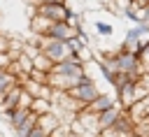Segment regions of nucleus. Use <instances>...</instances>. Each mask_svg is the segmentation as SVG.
<instances>
[{"mask_svg":"<svg viewBox=\"0 0 149 137\" xmlns=\"http://www.w3.org/2000/svg\"><path fill=\"white\" fill-rule=\"evenodd\" d=\"M100 63L107 65L112 72L133 74L135 67H137V63H140V58H137L133 51H128L126 46H119V49H114V51H102V53H100Z\"/></svg>","mask_w":149,"mask_h":137,"instance_id":"nucleus-1","label":"nucleus"},{"mask_svg":"<svg viewBox=\"0 0 149 137\" xmlns=\"http://www.w3.org/2000/svg\"><path fill=\"white\" fill-rule=\"evenodd\" d=\"M98 93H100V91H98V86H95V79H93L88 72L68 91V95H70L74 102H79V104H88Z\"/></svg>","mask_w":149,"mask_h":137,"instance_id":"nucleus-2","label":"nucleus"},{"mask_svg":"<svg viewBox=\"0 0 149 137\" xmlns=\"http://www.w3.org/2000/svg\"><path fill=\"white\" fill-rule=\"evenodd\" d=\"M149 93L140 86V81L137 79H133V81H128V84H123L121 88H116V104L121 107V109H128L130 104H135L137 100H142V98H147Z\"/></svg>","mask_w":149,"mask_h":137,"instance_id":"nucleus-3","label":"nucleus"},{"mask_svg":"<svg viewBox=\"0 0 149 137\" xmlns=\"http://www.w3.org/2000/svg\"><path fill=\"white\" fill-rule=\"evenodd\" d=\"M40 51H42L51 63H61V60H68L70 56H74L68 42H63V39H49V37L44 39V44H42Z\"/></svg>","mask_w":149,"mask_h":137,"instance_id":"nucleus-4","label":"nucleus"},{"mask_svg":"<svg viewBox=\"0 0 149 137\" xmlns=\"http://www.w3.org/2000/svg\"><path fill=\"white\" fill-rule=\"evenodd\" d=\"M35 14H42V16H47L49 21H65V19L72 14V9L68 7V2H49V5L35 7Z\"/></svg>","mask_w":149,"mask_h":137,"instance_id":"nucleus-5","label":"nucleus"},{"mask_svg":"<svg viewBox=\"0 0 149 137\" xmlns=\"http://www.w3.org/2000/svg\"><path fill=\"white\" fill-rule=\"evenodd\" d=\"M74 35H77V28H74V26H70L68 21H54V23H51V28H49V33H47V37H49V39H63V42L72 39Z\"/></svg>","mask_w":149,"mask_h":137,"instance_id":"nucleus-6","label":"nucleus"},{"mask_svg":"<svg viewBox=\"0 0 149 137\" xmlns=\"http://www.w3.org/2000/svg\"><path fill=\"white\" fill-rule=\"evenodd\" d=\"M114 104H116V98H112L109 93H102V91H100V93H98L88 104H84L81 109H84V111H91V114H100V111H105V109H109V107H114Z\"/></svg>","mask_w":149,"mask_h":137,"instance_id":"nucleus-7","label":"nucleus"},{"mask_svg":"<svg viewBox=\"0 0 149 137\" xmlns=\"http://www.w3.org/2000/svg\"><path fill=\"white\" fill-rule=\"evenodd\" d=\"M121 111H123V109H121L119 104H114V107H109V109L100 111V114H98V132H100V130L112 128V125H114V121L119 118V114H121Z\"/></svg>","mask_w":149,"mask_h":137,"instance_id":"nucleus-8","label":"nucleus"},{"mask_svg":"<svg viewBox=\"0 0 149 137\" xmlns=\"http://www.w3.org/2000/svg\"><path fill=\"white\" fill-rule=\"evenodd\" d=\"M51 23L54 21H49L47 16H42V14H33L30 16V33L33 35H40V37H47V33H49V28H51Z\"/></svg>","mask_w":149,"mask_h":137,"instance_id":"nucleus-9","label":"nucleus"},{"mask_svg":"<svg viewBox=\"0 0 149 137\" xmlns=\"http://www.w3.org/2000/svg\"><path fill=\"white\" fill-rule=\"evenodd\" d=\"M30 114V109L28 107H14V109H9V111H5L2 116H5V121L9 123V128L14 130V128H19L23 121H26V116Z\"/></svg>","mask_w":149,"mask_h":137,"instance_id":"nucleus-10","label":"nucleus"},{"mask_svg":"<svg viewBox=\"0 0 149 137\" xmlns=\"http://www.w3.org/2000/svg\"><path fill=\"white\" fill-rule=\"evenodd\" d=\"M23 79L21 77H16L14 72H9V67L7 70H0V95H5L7 91H12L14 86H19Z\"/></svg>","mask_w":149,"mask_h":137,"instance_id":"nucleus-11","label":"nucleus"},{"mask_svg":"<svg viewBox=\"0 0 149 137\" xmlns=\"http://www.w3.org/2000/svg\"><path fill=\"white\" fill-rule=\"evenodd\" d=\"M61 123H63V121H61V118H58V116H56L54 111H47V114L37 116V128H42V130H44L47 135H49L51 130H56V128H58Z\"/></svg>","mask_w":149,"mask_h":137,"instance_id":"nucleus-12","label":"nucleus"},{"mask_svg":"<svg viewBox=\"0 0 149 137\" xmlns=\"http://www.w3.org/2000/svg\"><path fill=\"white\" fill-rule=\"evenodd\" d=\"M35 125H37V114H33V111H30V114L26 116V121H23L19 128H14V137H26Z\"/></svg>","mask_w":149,"mask_h":137,"instance_id":"nucleus-13","label":"nucleus"},{"mask_svg":"<svg viewBox=\"0 0 149 137\" xmlns=\"http://www.w3.org/2000/svg\"><path fill=\"white\" fill-rule=\"evenodd\" d=\"M30 111L37 114V116H42V114H47V111H54L51 100H47V98H33V102H30Z\"/></svg>","mask_w":149,"mask_h":137,"instance_id":"nucleus-14","label":"nucleus"},{"mask_svg":"<svg viewBox=\"0 0 149 137\" xmlns=\"http://www.w3.org/2000/svg\"><path fill=\"white\" fill-rule=\"evenodd\" d=\"M51 65H54V63H51V60H49V58H47L42 51H40L37 56H33V70H40V72H49V70H51Z\"/></svg>","mask_w":149,"mask_h":137,"instance_id":"nucleus-15","label":"nucleus"},{"mask_svg":"<svg viewBox=\"0 0 149 137\" xmlns=\"http://www.w3.org/2000/svg\"><path fill=\"white\" fill-rule=\"evenodd\" d=\"M93 30L100 35V37H112L114 35V28H112V23H107V21H93Z\"/></svg>","mask_w":149,"mask_h":137,"instance_id":"nucleus-16","label":"nucleus"},{"mask_svg":"<svg viewBox=\"0 0 149 137\" xmlns=\"http://www.w3.org/2000/svg\"><path fill=\"white\" fill-rule=\"evenodd\" d=\"M23 2H26L28 7H33V9H35V7H40V5H49V2H65V0H23Z\"/></svg>","mask_w":149,"mask_h":137,"instance_id":"nucleus-17","label":"nucleus"},{"mask_svg":"<svg viewBox=\"0 0 149 137\" xmlns=\"http://www.w3.org/2000/svg\"><path fill=\"white\" fill-rule=\"evenodd\" d=\"M26 137H49V135H47V132H44L42 128H37V125H35V128H33V130H30V132H28Z\"/></svg>","mask_w":149,"mask_h":137,"instance_id":"nucleus-18","label":"nucleus"},{"mask_svg":"<svg viewBox=\"0 0 149 137\" xmlns=\"http://www.w3.org/2000/svg\"><path fill=\"white\" fill-rule=\"evenodd\" d=\"M68 137H81V135H77V132H74V130L70 128V135H68Z\"/></svg>","mask_w":149,"mask_h":137,"instance_id":"nucleus-19","label":"nucleus"}]
</instances>
